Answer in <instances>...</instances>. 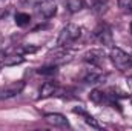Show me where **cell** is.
Wrapping results in <instances>:
<instances>
[{"label":"cell","instance_id":"cell-7","mask_svg":"<svg viewBox=\"0 0 132 131\" xmlns=\"http://www.w3.org/2000/svg\"><path fill=\"white\" fill-rule=\"evenodd\" d=\"M74 113H77V114H80V116H83V119H85V122L91 127V128H95V130H100L101 128V125H100L98 122H97V119H94L91 114H88L83 108H74Z\"/></svg>","mask_w":132,"mask_h":131},{"label":"cell","instance_id":"cell-4","mask_svg":"<svg viewBox=\"0 0 132 131\" xmlns=\"http://www.w3.org/2000/svg\"><path fill=\"white\" fill-rule=\"evenodd\" d=\"M38 12L45 17V19H51L55 16L57 12V5L54 0H43L38 3Z\"/></svg>","mask_w":132,"mask_h":131},{"label":"cell","instance_id":"cell-10","mask_svg":"<svg viewBox=\"0 0 132 131\" xmlns=\"http://www.w3.org/2000/svg\"><path fill=\"white\" fill-rule=\"evenodd\" d=\"M65 5H66V9L71 14H75V12H78V11L83 9L85 2L83 0H65Z\"/></svg>","mask_w":132,"mask_h":131},{"label":"cell","instance_id":"cell-3","mask_svg":"<svg viewBox=\"0 0 132 131\" xmlns=\"http://www.w3.org/2000/svg\"><path fill=\"white\" fill-rule=\"evenodd\" d=\"M45 120L49 123V125H52V127H55V128H69L71 125H69V122H68V119H66L63 114H59V113H51V114H46L45 116Z\"/></svg>","mask_w":132,"mask_h":131},{"label":"cell","instance_id":"cell-1","mask_svg":"<svg viewBox=\"0 0 132 131\" xmlns=\"http://www.w3.org/2000/svg\"><path fill=\"white\" fill-rule=\"evenodd\" d=\"M80 35H81V28L77 26V25H74V23H69V25H66L65 28L60 31L59 39H57V45L59 46L71 45L77 39H80Z\"/></svg>","mask_w":132,"mask_h":131},{"label":"cell","instance_id":"cell-11","mask_svg":"<svg viewBox=\"0 0 132 131\" xmlns=\"http://www.w3.org/2000/svg\"><path fill=\"white\" fill-rule=\"evenodd\" d=\"M55 93H57V86L54 83H51V82H46L40 90V97H49V96H52Z\"/></svg>","mask_w":132,"mask_h":131},{"label":"cell","instance_id":"cell-18","mask_svg":"<svg viewBox=\"0 0 132 131\" xmlns=\"http://www.w3.org/2000/svg\"><path fill=\"white\" fill-rule=\"evenodd\" d=\"M131 57H132V56H131Z\"/></svg>","mask_w":132,"mask_h":131},{"label":"cell","instance_id":"cell-5","mask_svg":"<svg viewBox=\"0 0 132 131\" xmlns=\"http://www.w3.org/2000/svg\"><path fill=\"white\" fill-rule=\"evenodd\" d=\"M101 79H103V74L97 68H88L81 74V82L83 83H98Z\"/></svg>","mask_w":132,"mask_h":131},{"label":"cell","instance_id":"cell-6","mask_svg":"<svg viewBox=\"0 0 132 131\" xmlns=\"http://www.w3.org/2000/svg\"><path fill=\"white\" fill-rule=\"evenodd\" d=\"M23 86H25V83H23V82H15V83L8 85L6 88L0 90V100H2V99H9V97L17 96V94L23 90Z\"/></svg>","mask_w":132,"mask_h":131},{"label":"cell","instance_id":"cell-15","mask_svg":"<svg viewBox=\"0 0 132 131\" xmlns=\"http://www.w3.org/2000/svg\"><path fill=\"white\" fill-rule=\"evenodd\" d=\"M117 2H118V8L125 14H132V0H117Z\"/></svg>","mask_w":132,"mask_h":131},{"label":"cell","instance_id":"cell-14","mask_svg":"<svg viewBox=\"0 0 132 131\" xmlns=\"http://www.w3.org/2000/svg\"><path fill=\"white\" fill-rule=\"evenodd\" d=\"M106 8H108V0H92V9H94V12L100 14Z\"/></svg>","mask_w":132,"mask_h":131},{"label":"cell","instance_id":"cell-8","mask_svg":"<svg viewBox=\"0 0 132 131\" xmlns=\"http://www.w3.org/2000/svg\"><path fill=\"white\" fill-rule=\"evenodd\" d=\"M103 57H104V53L100 51V49H91L85 54V60L91 62V63H98V62L103 60Z\"/></svg>","mask_w":132,"mask_h":131},{"label":"cell","instance_id":"cell-9","mask_svg":"<svg viewBox=\"0 0 132 131\" xmlns=\"http://www.w3.org/2000/svg\"><path fill=\"white\" fill-rule=\"evenodd\" d=\"M97 37H98V40L103 43V45H108V46H111V45L114 43L112 33H111V30H109V28H103L101 31H97Z\"/></svg>","mask_w":132,"mask_h":131},{"label":"cell","instance_id":"cell-12","mask_svg":"<svg viewBox=\"0 0 132 131\" xmlns=\"http://www.w3.org/2000/svg\"><path fill=\"white\" fill-rule=\"evenodd\" d=\"M29 22H31V16L29 14H26V12H17L15 14V25L17 26H28L29 25Z\"/></svg>","mask_w":132,"mask_h":131},{"label":"cell","instance_id":"cell-17","mask_svg":"<svg viewBox=\"0 0 132 131\" xmlns=\"http://www.w3.org/2000/svg\"><path fill=\"white\" fill-rule=\"evenodd\" d=\"M131 34H132V23H131Z\"/></svg>","mask_w":132,"mask_h":131},{"label":"cell","instance_id":"cell-13","mask_svg":"<svg viewBox=\"0 0 132 131\" xmlns=\"http://www.w3.org/2000/svg\"><path fill=\"white\" fill-rule=\"evenodd\" d=\"M23 62V57L22 56H5L3 59V65L11 66V65H19Z\"/></svg>","mask_w":132,"mask_h":131},{"label":"cell","instance_id":"cell-16","mask_svg":"<svg viewBox=\"0 0 132 131\" xmlns=\"http://www.w3.org/2000/svg\"><path fill=\"white\" fill-rule=\"evenodd\" d=\"M55 66H46V68H40L38 72L40 74H55Z\"/></svg>","mask_w":132,"mask_h":131},{"label":"cell","instance_id":"cell-2","mask_svg":"<svg viewBox=\"0 0 132 131\" xmlns=\"http://www.w3.org/2000/svg\"><path fill=\"white\" fill-rule=\"evenodd\" d=\"M111 60L114 66L120 71H128L132 68V57L129 54H126L123 49L120 48H112L111 51Z\"/></svg>","mask_w":132,"mask_h":131}]
</instances>
